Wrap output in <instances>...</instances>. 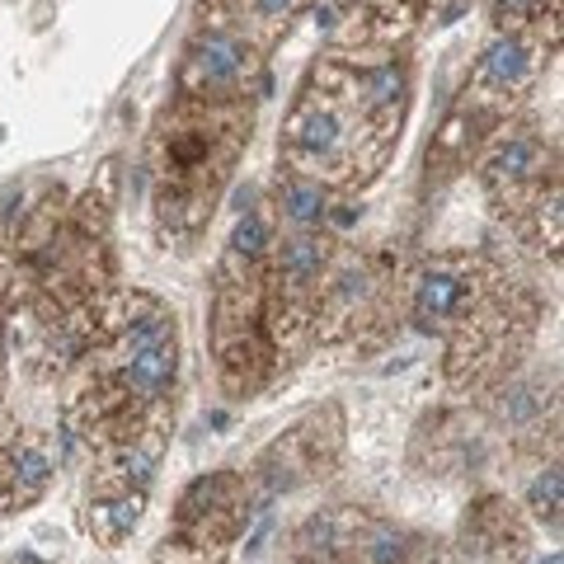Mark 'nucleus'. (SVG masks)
Segmentation results:
<instances>
[{
  "mask_svg": "<svg viewBox=\"0 0 564 564\" xmlns=\"http://www.w3.org/2000/svg\"><path fill=\"white\" fill-rule=\"evenodd\" d=\"M254 113L250 104H193L170 99L151 132V207L161 240L188 250L207 231L212 207L231 184L245 147H250Z\"/></svg>",
  "mask_w": 564,
  "mask_h": 564,
  "instance_id": "1",
  "label": "nucleus"
},
{
  "mask_svg": "<svg viewBox=\"0 0 564 564\" xmlns=\"http://www.w3.org/2000/svg\"><path fill=\"white\" fill-rule=\"evenodd\" d=\"M391 151H395L391 141L377 137L362 122V113L352 109L339 52L315 62L306 85L292 99L288 122H282V141H278L282 165L348 193L358 184H372L386 170V161H391Z\"/></svg>",
  "mask_w": 564,
  "mask_h": 564,
  "instance_id": "2",
  "label": "nucleus"
},
{
  "mask_svg": "<svg viewBox=\"0 0 564 564\" xmlns=\"http://www.w3.org/2000/svg\"><path fill=\"white\" fill-rule=\"evenodd\" d=\"M541 292L518 273L489 263V278L462 325L447 334V381L456 391H494L518 372L541 325Z\"/></svg>",
  "mask_w": 564,
  "mask_h": 564,
  "instance_id": "3",
  "label": "nucleus"
},
{
  "mask_svg": "<svg viewBox=\"0 0 564 564\" xmlns=\"http://www.w3.org/2000/svg\"><path fill=\"white\" fill-rule=\"evenodd\" d=\"M254 90H269L263 80V47L226 20L217 6L198 10L188 43L174 66V99L193 104H250Z\"/></svg>",
  "mask_w": 564,
  "mask_h": 564,
  "instance_id": "4",
  "label": "nucleus"
},
{
  "mask_svg": "<svg viewBox=\"0 0 564 564\" xmlns=\"http://www.w3.org/2000/svg\"><path fill=\"white\" fill-rule=\"evenodd\" d=\"M212 358L226 395L250 400L273 381L282 352L263 329V278H217L212 296Z\"/></svg>",
  "mask_w": 564,
  "mask_h": 564,
  "instance_id": "5",
  "label": "nucleus"
},
{
  "mask_svg": "<svg viewBox=\"0 0 564 564\" xmlns=\"http://www.w3.org/2000/svg\"><path fill=\"white\" fill-rule=\"evenodd\" d=\"M560 184V141L536 118H503L480 151V188L499 217L518 221L541 193Z\"/></svg>",
  "mask_w": 564,
  "mask_h": 564,
  "instance_id": "6",
  "label": "nucleus"
},
{
  "mask_svg": "<svg viewBox=\"0 0 564 564\" xmlns=\"http://www.w3.org/2000/svg\"><path fill=\"white\" fill-rule=\"evenodd\" d=\"M344 452V414L325 404V410H311L306 419H296L288 433H278L269 447L259 452L254 470L245 475L250 485V508L254 518L269 513V503L282 499V494L302 489L306 480H321L339 466Z\"/></svg>",
  "mask_w": 564,
  "mask_h": 564,
  "instance_id": "7",
  "label": "nucleus"
},
{
  "mask_svg": "<svg viewBox=\"0 0 564 564\" xmlns=\"http://www.w3.org/2000/svg\"><path fill=\"white\" fill-rule=\"evenodd\" d=\"M489 278V259L466 250H443L410 273V296H404V321L429 339H447L462 325V315L475 306Z\"/></svg>",
  "mask_w": 564,
  "mask_h": 564,
  "instance_id": "8",
  "label": "nucleus"
},
{
  "mask_svg": "<svg viewBox=\"0 0 564 564\" xmlns=\"http://www.w3.org/2000/svg\"><path fill=\"white\" fill-rule=\"evenodd\" d=\"M545 66H551V47L536 33H494L470 66L462 99L480 104L494 118H513L541 85Z\"/></svg>",
  "mask_w": 564,
  "mask_h": 564,
  "instance_id": "9",
  "label": "nucleus"
},
{
  "mask_svg": "<svg viewBox=\"0 0 564 564\" xmlns=\"http://www.w3.org/2000/svg\"><path fill=\"white\" fill-rule=\"evenodd\" d=\"M250 522H254V508H250L245 475L207 470L180 494V503H174V536L170 541L188 545V551H203V555H221Z\"/></svg>",
  "mask_w": 564,
  "mask_h": 564,
  "instance_id": "10",
  "label": "nucleus"
},
{
  "mask_svg": "<svg viewBox=\"0 0 564 564\" xmlns=\"http://www.w3.org/2000/svg\"><path fill=\"white\" fill-rule=\"evenodd\" d=\"M381 273L372 259L362 254H334L329 273H325V288L315 296V325H311V339H325V344H344L352 339L367 321H377L381 311Z\"/></svg>",
  "mask_w": 564,
  "mask_h": 564,
  "instance_id": "11",
  "label": "nucleus"
},
{
  "mask_svg": "<svg viewBox=\"0 0 564 564\" xmlns=\"http://www.w3.org/2000/svg\"><path fill=\"white\" fill-rule=\"evenodd\" d=\"M52 475H57V456L39 433H0V513L39 503Z\"/></svg>",
  "mask_w": 564,
  "mask_h": 564,
  "instance_id": "12",
  "label": "nucleus"
},
{
  "mask_svg": "<svg viewBox=\"0 0 564 564\" xmlns=\"http://www.w3.org/2000/svg\"><path fill=\"white\" fill-rule=\"evenodd\" d=\"M499 122L503 118H494L489 109H480V104L456 95L452 109L443 113V122H437L433 141H429V174H437V180H456L470 161H480L485 141Z\"/></svg>",
  "mask_w": 564,
  "mask_h": 564,
  "instance_id": "13",
  "label": "nucleus"
},
{
  "mask_svg": "<svg viewBox=\"0 0 564 564\" xmlns=\"http://www.w3.org/2000/svg\"><path fill=\"white\" fill-rule=\"evenodd\" d=\"M466 551L475 555H494V560H508V555H522L527 551V522L503 494H485V499L470 503L466 513Z\"/></svg>",
  "mask_w": 564,
  "mask_h": 564,
  "instance_id": "14",
  "label": "nucleus"
},
{
  "mask_svg": "<svg viewBox=\"0 0 564 564\" xmlns=\"http://www.w3.org/2000/svg\"><path fill=\"white\" fill-rule=\"evenodd\" d=\"M362 513L358 508H321V513H306L292 527L288 536V555L296 564H344V551L352 532H358Z\"/></svg>",
  "mask_w": 564,
  "mask_h": 564,
  "instance_id": "15",
  "label": "nucleus"
},
{
  "mask_svg": "<svg viewBox=\"0 0 564 564\" xmlns=\"http://www.w3.org/2000/svg\"><path fill=\"white\" fill-rule=\"evenodd\" d=\"M334 193L339 188H329L321 180H311V174H296V170L282 165L278 180H273V203H269L273 217L269 221L288 226V231H325Z\"/></svg>",
  "mask_w": 564,
  "mask_h": 564,
  "instance_id": "16",
  "label": "nucleus"
},
{
  "mask_svg": "<svg viewBox=\"0 0 564 564\" xmlns=\"http://www.w3.org/2000/svg\"><path fill=\"white\" fill-rule=\"evenodd\" d=\"M141 518H147V494L141 489H109V485H90V499H85V532L95 545H122Z\"/></svg>",
  "mask_w": 564,
  "mask_h": 564,
  "instance_id": "17",
  "label": "nucleus"
},
{
  "mask_svg": "<svg viewBox=\"0 0 564 564\" xmlns=\"http://www.w3.org/2000/svg\"><path fill=\"white\" fill-rule=\"evenodd\" d=\"M273 221L269 212H240L231 236H226V254H221V269L217 278H263L269 269V254H273Z\"/></svg>",
  "mask_w": 564,
  "mask_h": 564,
  "instance_id": "18",
  "label": "nucleus"
},
{
  "mask_svg": "<svg viewBox=\"0 0 564 564\" xmlns=\"http://www.w3.org/2000/svg\"><path fill=\"white\" fill-rule=\"evenodd\" d=\"M344 564H423V541L395 522L362 518L344 551Z\"/></svg>",
  "mask_w": 564,
  "mask_h": 564,
  "instance_id": "19",
  "label": "nucleus"
},
{
  "mask_svg": "<svg viewBox=\"0 0 564 564\" xmlns=\"http://www.w3.org/2000/svg\"><path fill=\"white\" fill-rule=\"evenodd\" d=\"M207 6H217L245 39H254L263 52H269L311 0H207Z\"/></svg>",
  "mask_w": 564,
  "mask_h": 564,
  "instance_id": "20",
  "label": "nucleus"
},
{
  "mask_svg": "<svg viewBox=\"0 0 564 564\" xmlns=\"http://www.w3.org/2000/svg\"><path fill=\"white\" fill-rule=\"evenodd\" d=\"M494 33H536L545 47H560V0H489Z\"/></svg>",
  "mask_w": 564,
  "mask_h": 564,
  "instance_id": "21",
  "label": "nucleus"
},
{
  "mask_svg": "<svg viewBox=\"0 0 564 564\" xmlns=\"http://www.w3.org/2000/svg\"><path fill=\"white\" fill-rule=\"evenodd\" d=\"M560 513H564V475H560V456H551V462L536 466L532 485H527V518L555 536Z\"/></svg>",
  "mask_w": 564,
  "mask_h": 564,
  "instance_id": "22",
  "label": "nucleus"
},
{
  "mask_svg": "<svg viewBox=\"0 0 564 564\" xmlns=\"http://www.w3.org/2000/svg\"><path fill=\"white\" fill-rule=\"evenodd\" d=\"M269 532H273V518H269V513H263V522H259V532H254L250 541H245V555H250V560H254V555L263 551V541H269Z\"/></svg>",
  "mask_w": 564,
  "mask_h": 564,
  "instance_id": "23",
  "label": "nucleus"
}]
</instances>
